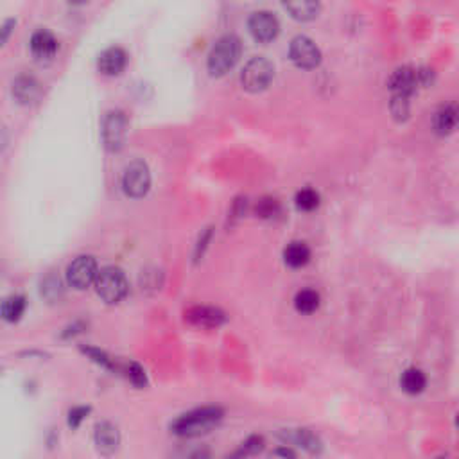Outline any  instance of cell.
I'll list each match as a JSON object with an SVG mask.
<instances>
[{"label": "cell", "instance_id": "2", "mask_svg": "<svg viewBox=\"0 0 459 459\" xmlns=\"http://www.w3.org/2000/svg\"><path fill=\"white\" fill-rule=\"evenodd\" d=\"M243 53V44L237 35H225L214 44L212 50L208 54V72L214 77L225 75L235 66Z\"/></svg>", "mask_w": 459, "mask_h": 459}, {"label": "cell", "instance_id": "11", "mask_svg": "<svg viewBox=\"0 0 459 459\" xmlns=\"http://www.w3.org/2000/svg\"><path fill=\"white\" fill-rule=\"evenodd\" d=\"M11 93L18 104H32L40 99L41 84L32 74H18L11 84Z\"/></svg>", "mask_w": 459, "mask_h": 459}, {"label": "cell", "instance_id": "23", "mask_svg": "<svg viewBox=\"0 0 459 459\" xmlns=\"http://www.w3.org/2000/svg\"><path fill=\"white\" fill-rule=\"evenodd\" d=\"M294 307L301 314H312L319 307V294L314 289H303L294 296Z\"/></svg>", "mask_w": 459, "mask_h": 459}, {"label": "cell", "instance_id": "14", "mask_svg": "<svg viewBox=\"0 0 459 459\" xmlns=\"http://www.w3.org/2000/svg\"><path fill=\"white\" fill-rule=\"evenodd\" d=\"M128 65V54L122 47H108L99 54L97 66L104 75H119Z\"/></svg>", "mask_w": 459, "mask_h": 459}, {"label": "cell", "instance_id": "33", "mask_svg": "<svg viewBox=\"0 0 459 459\" xmlns=\"http://www.w3.org/2000/svg\"><path fill=\"white\" fill-rule=\"evenodd\" d=\"M83 328H84L83 321H75L74 325H71V327L65 328V332H63V337H65V339H68V337H74L75 334H81Z\"/></svg>", "mask_w": 459, "mask_h": 459}, {"label": "cell", "instance_id": "10", "mask_svg": "<svg viewBox=\"0 0 459 459\" xmlns=\"http://www.w3.org/2000/svg\"><path fill=\"white\" fill-rule=\"evenodd\" d=\"M185 319L198 328H219L226 323V314L210 305H194L185 310Z\"/></svg>", "mask_w": 459, "mask_h": 459}, {"label": "cell", "instance_id": "19", "mask_svg": "<svg viewBox=\"0 0 459 459\" xmlns=\"http://www.w3.org/2000/svg\"><path fill=\"white\" fill-rule=\"evenodd\" d=\"M400 386L402 389L409 395H418L422 393L427 386V377L422 370L418 368H407L400 377Z\"/></svg>", "mask_w": 459, "mask_h": 459}, {"label": "cell", "instance_id": "5", "mask_svg": "<svg viewBox=\"0 0 459 459\" xmlns=\"http://www.w3.org/2000/svg\"><path fill=\"white\" fill-rule=\"evenodd\" d=\"M129 122L128 117L122 110H110L102 117L101 135L102 144L108 151H119L122 149L124 142L128 138Z\"/></svg>", "mask_w": 459, "mask_h": 459}, {"label": "cell", "instance_id": "29", "mask_svg": "<svg viewBox=\"0 0 459 459\" xmlns=\"http://www.w3.org/2000/svg\"><path fill=\"white\" fill-rule=\"evenodd\" d=\"M126 371H128V379L131 380L133 384L137 386V388H146L147 377H146V371H144V368H142L140 364H137V362H129L128 368H126Z\"/></svg>", "mask_w": 459, "mask_h": 459}, {"label": "cell", "instance_id": "30", "mask_svg": "<svg viewBox=\"0 0 459 459\" xmlns=\"http://www.w3.org/2000/svg\"><path fill=\"white\" fill-rule=\"evenodd\" d=\"M88 413H90V407H86V406L72 407V409L68 411V427H72V429L79 427L81 422L86 418Z\"/></svg>", "mask_w": 459, "mask_h": 459}, {"label": "cell", "instance_id": "26", "mask_svg": "<svg viewBox=\"0 0 459 459\" xmlns=\"http://www.w3.org/2000/svg\"><path fill=\"white\" fill-rule=\"evenodd\" d=\"M282 212L279 199L274 198H262L259 199V203L255 205V214L262 219H273Z\"/></svg>", "mask_w": 459, "mask_h": 459}, {"label": "cell", "instance_id": "35", "mask_svg": "<svg viewBox=\"0 0 459 459\" xmlns=\"http://www.w3.org/2000/svg\"><path fill=\"white\" fill-rule=\"evenodd\" d=\"M189 459H212V456H210V451H207V449H199L194 454H190Z\"/></svg>", "mask_w": 459, "mask_h": 459}, {"label": "cell", "instance_id": "16", "mask_svg": "<svg viewBox=\"0 0 459 459\" xmlns=\"http://www.w3.org/2000/svg\"><path fill=\"white\" fill-rule=\"evenodd\" d=\"M282 438L287 443H294L300 449H303L309 454H319L323 451V442L321 438L316 433H312L310 429H292V431H285L282 433Z\"/></svg>", "mask_w": 459, "mask_h": 459}, {"label": "cell", "instance_id": "21", "mask_svg": "<svg viewBox=\"0 0 459 459\" xmlns=\"http://www.w3.org/2000/svg\"><path fill=\"white\" fill-rule=\"evenodd\" d=\"M283 8L291 13L292 18L301 20V22H307V20H312V18L318 17L321 6H319L318 2L303 0V2H287V4H283Z\"/></svg>", "mask_w": 459, "mask_h": 459}, {"label": "cell", "instance_id": "13", "mask_svg": "<svg viewBox=\"0 0 459 459\" xmlns=\"http://www.w3.org/2000/svg\"><path fill=\"white\" fill-rule=\"evenodd\" d=\"M388 86L393 95H400V97L409 99L413 93L416 92L418 86V77H416V68L409 65L398 66L395 68L391 77L388 81Z\"/></svg>", "mask_w": 459, "mask_h": 459}, {"label": "cell", "instance_id": "25", "mask_svg": "<svg viewBox=\"0 0 459 459\" xmlns=\"http://www.w3.org/2000/svg\"><path fill=\"white\" fill-rule=\"evenodd\" d=\"M296 207L303 210V212H310L314 208H318L319 205V194L314 189H301L296 192Z\"/></svg>", "mask_w": 459, "mask_h": 459}, {"label": "cell", "instance_id": "37", "mask_svg": "<svg viewBox=\"0 0 459 459\" xmlns=\"http://www.w3.org/2000/svg\"><path fill=\"white\" fill-rule=\"evenodd\" d=\"M0 309H2V301H0Z\"/></svg>", "mask_w": 459, "mask_h": 459}, {"label": "cell", "instance_id": "8", "mask_svg": "<svg viewBox=\"0 0 459 459\" xmlns=\"http://www.w3.org/2000/svg\"><path fill=\"white\" fill-rule=\"evenodd\" d=\"M289 56L296 66L307 68V71L316 68L321 63V50L309 36L305 35H298L292 38L291 45H289Z\"/></svg>", "mask_w": 459, "mask_h": 459}, {"label": "cell", "instance_id": "7", "mask_svg": "<svg viewBox=\"0 0 459 459\" xmlns=\"http://www.w3.org/2000/svg\"><path fill=\"white\" fill-rule=\"evenodd\" d=\"M151 187V172L146 162L133 160L128 167L124 169L122 189L129 198H142L147 194Z\"/></svg>", "mask_w": 459, "mask_h": 459}, {"label": "cell", "instance_id": "28", "mask_svg": "<svg viewBox=\"0 0 459 459\" xmlns=\"http://www.w3.org/2000/svg\"><path fill=\"white\" fill-rule=\"evenodd\" d=\"M389 110L397 120H406L407 115H409V99L400 97V95H391Z\"/></svg>", "mask_w": 459, "mask_h": 459}, {"label": "cell", "instance_id": "12", "mask_svg": "<svg viewBox=\"0 0 459 459\" xmlns=\"http://www.w3.org/2000/svg\"><path fill=\"white\" fill-rule=\"evenodd\" d=\"M93 442H95V449L99 454L102 456H113L115 452L119 451L120 445V433L117 425L104 420L95 425L93 431Z\"/></svg>", "mask_w": 459, "mask_h": 459}, {"label": "cell", "instance_id": "3", "mask_svg": "<svg viewBox=\"0 0 459 459\" xmlns=\"http://www.w3.org/2000/svg\"><path fill=\"white\" fill-rule=\"evenodd\" d=\"M95 291L101 296L102 301L119 303L126 298L129 291L128 279H126V274L120 268H115V265L102 268L97 273V279H95Z\"/></svg>", "mask_w": 459, "mask_h": 459}, {"label": "cell", "instance_id": "18", "mask_svg": "<svg viewBox=\"0 0 459 459\" xmlns=\"http://www.w3.org/2000/svg\"><path fill=\"white\" fill-rule=\"evenodd\" d=\"M283 261L289 268H294V270L303 268L310 261V247L301 241H294L283 250Z\"/></svg>", "mask_w": 459, "mask_h": 459}, {"label": "cell", "instance_id": "22", "mask_svg": "<svg viewBox=\"0 0 459 459\" xmlns=\"http://www.w3.org/2000/svg\"><path fill=\"white\" fill-rule=\"evenodd\" d=\"M265 447V440L262 436H259V434H253V436L246 438L243 443H241V447H238L237 451L234 452L232 456H228L226 459H247V458H253V456L261 454L262 451H264Z\"/></svg>", "mask_w": 459, "mask_h": 459}, {"label": "cell", "instance_id": "34", "mask_svg": "<svg viewBox=\"0 0 459 459\" xmlns=\"http://www.w3.org/2000/svg\"><path fill=\"white\" fill-rule=\"evenodd\" d=\"M274 454L279 456L280 459H296L294 451H292V449H289V447H287V445H283V447H280V449H277V451H274Z\"/></svg>", "mask_w": 459, "mask_h": 459}, {"label": "cell", "instance_id": "31", "mask_svg": "<svg viewBox=\"0 0 459 459\" xmlns=\"http://www.w3.org/2000/svg\"><path fill=\"white\" fill-rule=\"evenodd\" d=\"M15 26H17V20L9 18V20H6V22H4V26L0 27V45H4L6 41H8L9 35L13 32Z\"/></svg>", "mask_w": 459, "mask_h": 459}, {"label": "cell", "instance_id": "24", "mask_svg": "<svg viewBox=\"0 0 459 459\" xmlns=\"http://www.w3.org/2000/svg\"><path fill=\"white\" fill-rule=\"evenodd\" d=\"M40 292L45 300L49 301V303H54V301L62 300L63 283H62V280H59V277H56V274H47V277L41 280Z\"/></svg>", "mask_w": 459, "mask_h": 459}, {"label": "cell", "instance_id": "9", "mask_svg": "<svg viewBox=\"0 0 459 459\" xmlns=\"http://www.w3.org/2000/svg\"><path fill=\"white\" fill-rule=\"evenodd\" d=\"M247 27H250L253 38L262 44L274 40L280 32L279 18L271 11H255L247 20Z\"/></svg>", "mask_w": 459, "mask_h": 459}, {"label": "cell", "instance_id": "32", "mask_svg": "<svg viewBox=\"0 0 459 459\" xmlns=\"http://www.w3.org/2000/svg\"><path fill=\"white\" fill-rule=\"evenodd\" d=\"M210 235H212V230L207 228V232H205L201 237H199L198 241V246H196V261H199L201 256H203L205 253V247H207V243L210 241Z\"/></svg>", "mask_w": 459, "mask_h": 459}, {"label": "cell", "instance_id": "20", "mask_svg": "<svg viewBox=\"0 0 459 459\" xmlns=\"http://www.w3.org/2000/svg\"><path fill=\"white\" fill-rule=\"evenodd\" d=\"M24 312H26V298L20 294H15L2 301L0 318H4L9 323H15L22 318Z\"/></svg>", "mask_w": 459, "mask_h": 459}, {"label": "cell", "instance_id": "1", "mask_svg": "<svg viewBox=\"0 0 459 459\" xmlns=\"http://www.w3.org/2000/svg\"><path fill=\"white\" fill-rule=\"evenodd\" d=\"M225 409L219 406H203L183 413L171 424V433L180 438H198L208 434L221 424Z\"/></svg>", "mask_w": 459, "mask_h": 459}, {"label": "cell", "instance_id": "15", "mask_svg": "<svg viewBox=\"0 0 459 459\" xmlns=\"http://www.w3.org/2000/svg\"><path fill=\"white\" fill-rule=\"evenodd\" d=\"M31 53L38 62H49L57 53L56 36L49 29H38L31 36Z\"/></svg>", "mask_w": 459, "mask_h": 459}, {"label": "cell", "instance_id": "36", "mask_svg": "<svg viewBox=\"0 0 459 459\" xmlns=\"http://www.w3.org/2000/svg\"><path fill=\"white\" fill-rule=\"evenodd\" d=\"M6 144H8V129H6V126L0 124V151L4 149Z\"/></svg>", "mask_w": 459, "mask_h": 459}, {"label": "cell", "instance_id": "27", "mask_svg": "<svg viewBox=\"0 0 459 459\" xmlns=\"http://www.w3.org/2000/svg\"><path fill=\"white\" fill-rule=\"evenodd\" d=\"M81 352H83L84 355H88L93 362H97L99 366L106 368V370H111V371L117 370V364H115L113 359H111L106 352H102L101 348H93V346H81Z\"/></svg>", "mask_w": 459, "mask_h": 459}, {"label": "cell", "instance_id": "17", "mask_svg": "<svg viewBox=\"0 0 459 459\" xmlns=\"http://www.w3.org/2000/svg\"><path fill=\"white\" fill-rule=\"evenodd\" d=\"M458 126V104L456 102H445L434 111L433 128L438 135H449Z\"/></svg>", "mask_w": 459, "mask_h": 459}, {"label": "cell", "instance_id": "6", "mask_svg": "<svg viewBox=\"0 0 459 459\" xmlns=\"http://www.w3.org/2000/svg\"><path fill=\"white\" fill-rule=\"evenodd\" d=\"M99 273V265L95 256L92 255H79L66 268V282L71 283L74 289L83 291L88 289L92 283H95Z\"/></svg>", "mask_w": 459, "mask_h": 459}, {"label": "cell", "instance_id": "4", "mask_svg": "<svg viewBox=\"0 0 459 459\" xmlns=\"http://www.w3.org/2000/svg\"><path fill=\"white\" fill-rule=\"evenodd\" d=\"M273 63H271L268 57L256 56L252 57V59L244 65L243 74H241V83H243L244 90L256 93L270 86V83L273 81Z\"/></svg>", "mask_w": 459, "mask_h": 459}]
</instances>
